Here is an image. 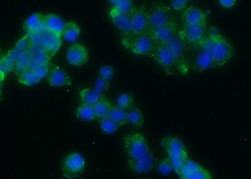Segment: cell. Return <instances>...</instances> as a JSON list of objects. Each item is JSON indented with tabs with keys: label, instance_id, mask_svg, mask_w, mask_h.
<instances>
[{
	"label": "cell",
	"instance_id": "ac0fdd59",
	"mask_svg": "<svg viewBox=\"0 0 251 179\" xmlns=\"http://www.w3.org/2000/svg\"><path fill=\"white\" fill-rule=\"evenodd\" d=\"M198 46L199 50L195 54L194 59L192 60L193 69L197 72H201L209 68H214V60L211 53L203 50L200 46Z\"/></svg>",
	"mask_w": 251,
	"mask_h": 179
},
{
	"label": "cell",
	"instance_id": "4316f807",
	"mask_svg": "<svg viewBox=\"0 0 251 179\" xmlns=\"http://www.w3.org/2000/svg\"><path fill=\"white\" fill-rule=\"evenodd\" d=\"M93 107L96 115L97 116V119L100 120L103 118L108 117L113 105L108 99L104 97L99 101L97 103L94 105Z\"/></svg>",
	"mask_w": 251,
	"mask_h": 179
},
{
	"label": "cell",
	"instance_id": "7c38bea8",
	"mask_svg": "<svg viewBox=\"0 0 251 179\" xmlns=\"http://www.w3.org/2000/svg\"><path fill=\"white\" fill-rule=\"evenodd\" d=\"M178 35L186 44L196 46L200 44L207 35L206 26H184Z\"/></svg>",
	"mask_w": 251,
	"mask_h": 179
},
{
	"label": "cell",
	"instance_id": "b9f144b4",
	"mask_svg": "<svg viewBox=\"0 0 251 179\" xmlns=\"http://www.w3.org/2000/svg\"><path fill=\"white\" fill-rule=\"evenodd\" d=\"M108 1L110 3H111L114 6L116 5V4H118L121 0H108Z\"/></svg>",
	"mask_w": 251,
	"mask_h": 179
},
{
	"label": "cell",
	"instance_id": "8992f818",
	"mask_svg": "<svg viewBox=\"0 0 251 179\" xmlns=\"http://www.w3.org/2000/svg\"><path fill=\"white\" fill-rule=\"evenodd\" d=\"M181 179H211L212 174L198 163L188 158L176 173Z\"/></svg>",
	"mask_w": 251,
	"mask_h": 179
},
{
	"label": "cell",
	"instance_id": "7bdbcfd3",
	"mask_svg": "<svg viewBox=\"0 0 251 179\" xmlns=\"http://www.w3.org/2000/svg\"><path fill=\"white\" fill-rule=\"evenodd\" d=\"M185 1L186 2H187H187H188V1H190V0H185Z\"/></svg>",
	"mask_w": 251,
	"mask_h": 179
},
{
	"label": "cell",
	"instance_id": "cb8c5ba5",
	"mask_svg": "<svg viewBox=\"0 0 251 179\" xmlns=\"http://www.w3.org/2000/svg\"><path fill=\"white\" fill-rule=\"evenodd\" d=\"M80 99L81 102L94 106L99 101L105 97L104 94L100 93L96 89L84 88L80 91Z\"/></svg>",
	"mask_w": 251,
	"mask_h": 179
},
{
	"label": "cell",
	"instance_id": "60d3db41",
	"mask_svg": "<svg viewBox=\"0 0 251 179\" xmlns=\"http://www.w3.org/2000/svg\"><path fill=\"white\" fill-rule=\"evenodd\" d=\"M220 4L222 6L226 8H232L235 5L237 0H219Z\"/></svg>",
	"mask_w": 251,
	"mask_h": 179
},
{
	"label": "cell",
	"instance_id": "f546056e",
	"mask_svg": "<svg viewBox=\"0 0 251 179\" xmlns=\"http://www.w3.org/2000/svg\"><path fill=\"white\" fill-rule=\"evenodd\" d=\"M127 122L135 127L141 128L143 126L144 116L139 107L134 106L127 111Z\"/></svg>",
	"mask_w": 251,
	"mask_h": 179
},
{
	"label": "cell",
	"instance_id": "8d00e7d4",
	"mask_svg": "<svg viewBox=\"0 0 251 179\" xmlns=\"http://www.w3.org/2000/svg\"><path fill=\"white\" fill-rule=\"evenodd\" d=\"M31 45H32V43H31L30 35L26 33L21 39L18 40V42L15 44V48L21 52H28Z\"/></svg>",
	"mask_w": 251,
	"mask_h": 179
},
{
	"label": "cell",
	"instance_id": "836d02e7",
	"mask_svg": "<svg viewBox=\"0 0 251 179\" xmlns=\"http://www.w3.org/2000/svg\"><path fill=\"white\" fill-rule=\"evenodd\" d=\"M156 171L163 176L169 175L174 171L171 161L169 157H165L161 159L156 164Z\"/></svg>",
	"mask_w": 251,
	"mask_h": 179
},
{
	"label": "cell",
	"instance_id": "83f0119b",
	"mask_svg": "<svg viewBox=\"0 0 251 179\" xmlns=\"http://www.w3.org/2000/svg\"><path fill=\"white\" fill-rule=\"evenodd\" d=\"M18 80L19 83L26 86H33L40 82V79L30 69H26L18 74Z\"/></svg>",
	"mask_w": 251,
	"mask_h": 179
},
{
	"label": "cell",
	"instance_id": "44dd1931",
	"mask_svg": "<svg viewBox=\"0 0 251 179\" xmlns=\"http://www.w3.org/2000/svg\"><path fill=\"white\" fill-rule=\"evenodd\" d=\"M44 15L35 13L29 16L25 21L24 28L28 34L39 33L45 28Z\"/></svg>",
	"mask_w": 251,
	"mask_h": 179
},
{
	"label": "cell",
	"instance_id": "5b68a950",
	"mask_svg": "<svg viewBox=\"0 0 251 179\" xmlns=\"http://www.w3.org/2000/svg\"><path fill=\"white\" fill-rule=\"evenodd\" d=\"M124 148L128 158L142 157L149 152L150 147L147 139L140 133H130L124 138Z\"/></svg>",
	"mask_w": 251,
	"mask_h": 179
},
{
	"label": "cell",
	"instance_id": "d6986e66",
	"mask_svg": "<svg viewBox=\"0 0 251 179\" xmlns=\"http://www.w3.org/2000/svg\"><path fill=\"white\" fill-rule=\"evenodd\" d=\"M149 34L157 45H165L176 35V26H165L150 30Z\"/></svg>",
	"mask_w": 251,
	"mask_h": 179
},
{
	"label": "cell",
	"instance_id": "1f68e13d",
	"mask_svg": "<svg viewBox=\"0 0 251 179\" xmlns=\"http://www.w3.org/2000/svg\"><path fill=\"white\" fill-rule=\"evenodd\" d=\"M30 64V56L28 52H21L16 61L15 70L17 75L29 69Z\"/></svg>",
	"mask_w": 251,
	"mask_h": 179
},
{
	"label": "cell",
	"instance_id": "52a82bcc",
	"mask_svg": "<svg viewBox=\"0 0 251 179\" xmlns=\"http://www.w3.org/2000/svg\"><path fill=\"white\" fill-rule=\"evenodd\" d=\"M152 56L157 64L168 75L172 74L178 66L176 57L165 45H157Z\"/></svg>",
	"mask_w": 251,
	"mask_h": 179
},
{
	"label": "cell",
	"instance_id": "ba28073f",
	"mask_svg": "<svg viewBox=\"0 0 251 179\" xmlns=\"http://www.w3.org/2000/svg\"><path fill=\"white\" fill-rule=\"evenodd\" d=\"M133 36L149 34L150 31L149 10L144 6L134 8L130 14Z\"/></svg>",
	"mask_w": 251,
	"mask_h": 179
},
{
	"label": "cell",
	"instance_id": "7402d4cb",
	"mask_svg": "<svg viewBox=\"0 0 251 179\" xmlns=\"http://www.w3.org/2000/svg\"><path fill=\"white\" fill-rule=\"evenodd\" d=\"M66 22L55 13H49L44 17V26L51 32L62 35Z\"/></svg>",
	"mask_w": 251,
	"mask_h": 179
},
{
	"label": "cell",
	"instance_id": "8fae6325",
	"mask_svg": "<svg viewBox=\"0 0 251 179\" xmlns=\"http://www.w3.org/2000/svg\"><path fill=\"white\" fill-rule=\"evenodd\" d=\"M66 57L67 61L71 66H84L89 60V51L84 45L75 43L67 49Z\"/></svg>",
	"mask_w": 251,
	"mask_h": 179
},
{
	"label": "cell",
	"instance_id": "d4e9b609",
	"mask_svg": "<svg viewBox=\"0 0 251 179\" xmlns=\"http://www.w3.org/2000/svg\"><path fill=\"white\" fill-rule=\"evenodd\" d=\"M75 116L78 119L84 122H93L97 120L93 106L83 102H81L77 107Z\"/></svg>",
	"mask_w": 251,
	"mask_h": 179
},
{
	"label": "cell",
	"instance_id": "9c48e42d",
	"mask_svg": "<svg viewBox=\"0 0 251 179\" xmlns=\"http://www.w3.org/2000/svg\"><path fill=\"white\" fill-rule=\"evenodd\" d=\"M128 44L132 52L138 55H152L157 46L155 42L148 33L134 36Z\"/></svg>",
	"mask_w": 251,
	"mask_h": 179
},
{
	"label": "cell",
	"instance_id": "5bb4252c",
	"mask_svg": "<svg viewBox=\"0 0 251 179\" xmlns=\"http://www.w3.org/2000/svg\"><path fill=\"white\" fill-rule=\"evenodd\" d=\"M47 81L51 87L61 88L71 86L72 80L67 72L58 65L50 66V71L47 76Z\"/></svg>",
	"mask_w": 251,
	"mask_h": 179
},
{
	"label": "cell",
	"instance_id": "e0dca14e",
	"mask_svg": "<svg viewBox=\"0 0 251 179\" xmlns=\"http://www.w3.org/2000/svg\"><path fill=\"white\" fill-rule=\"evenodd\" d=\"M182 20L185 26H205L207 24V14L201 9L191 6L184 11Z\"/></svg>",
	"mask_w": 251,
	"mask_h": 179
},
{
	"label": "cell",
	"instance_id": "f35d334b",
	"mask_svg": "<svg viewBox=\"0 0 251 179\" xmlns=\"http://www.w3.org/2000/svg\"><path fill=\"white\" fill-rule=\"evenodd\" d=\"M114 69L109 64H105L100 69V77L106 80H111L114 76Z\"/></svg>",
	"mask_w": 251,
	"mask_h": 179
},
{
	"label": "cell",
	"instance_id": "2e32d148",
	"mask_svg": "<svg viewBox=\"0 0 251 179\" xmlns=\"http://www.w3.org/2000/svg\"><path fill=\"white\" fill-rule=\"evenodd\" d=\"M109 17L111 22L120 29L127 38L133 37V30L130 15L119 13L113 8L110 10Z\"/></svg>",
	"mask_w": 251,
	"mask_h": 179
},
{
	"label": "cell",
	"instance_id": "f1b7e54d",
	"mask_svg": "<svg viewBox=\"0 0 251 179\" xmlns=\"http://www.w3.org/2000/svg\"><path fill=\"white\" fill-rule=\"evenodd\" d=\"M108 118L117 123L120 127L124 126L127 122V110L122 107L113 106L109 114Z\"/></svg>",
	"mask_w": 251,
	"mask_h": 179
},
{
	"label": "cell",
	"instance_id": "e575fe53",
	"mask_svg": "<svg viewBox=\"0 0 251 179\" xmlns=\"http://www.w3.org/2000/svg\"><path fill=\"white\" fill-rule=\"evenodd\" d=\"M134 8L135 7L134 6L133 0H121L112 8L119 13L130 15L133 12Z\"/></svg>",
	"mask_w": 251,
	"mask_h": 179
},
{
	"label": "cell",
	"instance_id": "ab89813d",
	"mask_svg": "<svg viewBox=\"0 0 251 179\" xmlns=\"http://www.w3.org/2000/svg\"><path fill=\"white\" fill-rule=\"evenodd\" d=\"M187 2L185 0H172V8L176 11L184 10Z\"/></svg>",
	"mask_w": 251,
	"mask_h": 179
},
{
	"label": "cell",
	"instance_id": "4fadbf2b",
	"mask_svg": "<svg viewBox=\"0 0 251 179\" xmlns=\"http://www.w3.org/2000/svg\"><path fill=\"white\" fill-rule=\"evenodd\" d=\"M40 46L52 57L61 48L62 35L44 28L40 32Z\"/></svg>",
	"mask_w": 251,
	"mask_h": 179
},
{
	"label": "cell",
	"instance_id": "d6a6232c",
	"mask_svg": "<svg viewBox=\"0 0 251 179\" xmlns=\"http://www.w3.org/2000/svg\"><path fill=\"white\" fill-rule=\"evenodd\" d=\"M100 127L101 130L106 134H114L120 128V125L108 117L100 120Z\"/></svg>",
	"mask_w": 251,
	"mask_h": 179
},
{
	"label": "cell",
	"instance_id": "484cf974",
	"mask_svg": "<svg viewBox=\"0 0 251 179\" xmlns=\"http://www.w3.org/2000/svg\"><path fill=\"white\" fill-rule=\"evenodd\" d=\"M80 28L75 22H67L62 36L67 42L74 43L79 37Z\"/></svg>",
	"mask_w": 251,
	"mask_h": 179
},
{
	"label": "cell",
	"instance_id": "9a60e30c",
	"mask_svg": "<svg viewBox=\"0 0 251 179\" xmlns=\"http://www.w3.org/2000/svg\"><path fill=\"white\" fill-rule=\"evenodd\" d=\"M165 46L171 51L173 54L176 57L178 63V66L181 68V71H185L186 68L185 56L187 55V44L179 37L176 35Z\"/></svg>",
	"mask_w": 251,
	"mask_h": 179
},
{
	"label": "cell",
	"instance_id": "277c9868",
	"mask_svg": "<svg viewBox=\"0 0 251 179\" xmlns=\"http://www.w3.org/2000/svg\"><path fill=\"white\" fill-rule=\"evenodd\" d=\"M86 160L81 153L72 152L68 154L61 163L62 175L65 178H80L86 168Z\"/></svg>",
	"mask_w": 251,
	"mask_h": 179
},
{
	"label": "cell",
	"instance_id": "d590c367",
	"mask_svg": "<svg viewBox=\"0 0 251 179\" xmlns=\"http://www.w3.org/2000/svg\"><path fill=\"white\" fill-rule=\"evenodd\" d=\"M50 68L49 64H31L29 67L40 79L48 76Z\"/></svg>",
	"mask_w": 251,
	"mask_h": 179
},
{
	"label": "cell",
	"instance_id": "7a4b0ae2",
	"mask_svg": "<svg viewBox=\"0 0 251 179\" xmlns=\"http://www.w3.org/2000/svg\"><path fill=\"white\" fill-rule=\"evenodd\" d=\"M214 42L211 55L214 60V68L223 67L230 61L234 54V48L230 42L218 33H214Z\"/></svg>",
	"mask_w": 251,
	"mask_h": 179
},
{
	"label": "cell",
	"instance_id": "4dcf8cb0",
	"mask_svg": "<svg viewBox=\"0 0 251 179\" xmlns=\"http://www.w3.org/2000/svg\"><path fill=\"white\" fill-rule=\"evenodd\" d=\"M116 105L126 110H129L134 106V100L133 96L129 93H122L119 95L116 100Z\"/></svg>",
	"mask_w": 251,
	"mask_h": 179
},
{
	"label": "cell",
	"instance_id": "74e56055",
	"mask_svg": "<svg viewBox=\"0 0 251 179\" xmlns=\"http://www.w3.org/2000/svg\"><path fill=\"white\" fill-rule=\"evenodd\" d=\"M111 87V82L110 80H106L102 77H98L95 82V89L100 93L104 94L109 91Z\"/></svg>",
	"mask_w": 251,
	"mask_h": 179
},
{
	"label": "cell",
	"instance_id": "ffe728a7",
	"mask_svg": "<svg viewBox=\"0 0 251 179\" xmlns=\"http://www.w3.org/2000/svg\"><path fill=\"white\" fill-rule=\"evenodd\" d=\"M20 53H21L20 51L14 48L1 56V60H0V69H1L2 81L6 74L14 70L16 61L19 58Z\"/></svg>",
	"mask_w": 251,
	"mask_h": 179
},
{
	"label": "cell",
	"instance_id": "603a6c76",
	"mask_svg": "<svg viewBox=\"0 0 251 179\" xmlns=\"http://www.w3.org/2000/svg\"><path fill=\"white\" fill-rule=\"evenodd\" d=\"M31 64H49L51 57L41 46L31 45L28 51Z\"/></svg>",
	"mask_w": 251,
	"mask_h": 179
},
{
	"label": "cell",
	"instance_id": "3957f363",
	"mask_svg": "<svg viewBox=\"0 0 251 179\" xmlns=\"http://www.w3.org/2000/svg\"><path fill=\"white\" fill-rule=\"evenodd\" d=\"M149 15L150 31L162 26L176 25L170 9L161 2H155L151 4L149 10Z\"/></svg>",
	"mask_w": 251,
	"mask_h": 179
},
{
	"label": "cell",
	"instance_id": "6da1fadb",
	"mask_svg": "<svg viewBox=\"0 0 251 179\" xmlns=\"http://www.w3.org/2000/svg\"><path fill=\"white\" fill-rule=\"evenodd\" d=\"M161 146L167 154L176 173L189 158L184 143L176 136H165L161 140Z\"/></svg>",
	"mask_w": 251,
	"mask_h": 179
},
{
	"label": "cell",
	"instance_id": "30bf717a",
	"mask_svg": "<svg viewBox=\"0 0 251 179\" xmlns=\"http://www.w3.org/2000/svg\"><path fill=\"white\" fill-rule=\"evenodd\" d=\"M156 164L155 156L151 150L142 157L136 159L128 158L127 160V167L129 171L138 175L149 173L156 167Z\"/></svg>",
	"mask_w": 251,
	"mask_h": 179
}]
</instances>
